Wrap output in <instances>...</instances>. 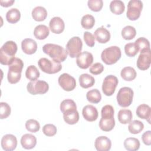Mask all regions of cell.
I'll list each match as a JSON object with an SVG mask.
<instances>
[{"instance_id": "obj_1", "label": "cell", "mask_w": 151, "mask_h": 151, "mask_svg": "<svg viewBox=\"0 0 151 151\" xmlns=\"http://www.w3.org/2000/svg\"><path fill=\"white\" fill-rule=\"evenodd\" d=\"M17 45L12 41H8L0 49V63L2 65H9L15 58Z\"/></svg>"}, {"instance_id": "obj_2", "label": "cell", "mask_w": 151, "mask_h": 151, "mask_svg": "<svg viewBox=\"0 0 151 151\" xmlns=\"http://www.w3.org/2000/svg\"><path fill=\"white\" fill-rule=\"evenodd\" d=\"M42 51L54 61L58 63L64 61L67 57L66 50L61 46L54 44H45L42 47Z\"/></svg>"}, {"instance_id": "obj_3", "label": "cell", "mask_w": 151, "mask_h": 151, "mask_svg": "<svg viewBox=\"0 0 151 151\" xmlns=\"http://www.w3.org/2000/svg\"><path fill=\"white\" fill-rule=\"evenodd\" d=\"M24 67L23 61L19 58L15 57L9 65L7 75L8 81L11 84L18 83L21 77V72Z\"/></svg>"}, {"instance_id": "obj_4", "label": "cell", "mask_w": 151, "mask_h": 151, "mask_svg": "<svg viewBox=\"0 0 151 151\" xmlns=\"http://www.w3.org/2000/svg\"><path fill=\"white\" fill-rule=\"evenodd\" d=\"M122 52L117 46H111L104 49L101 54L102 61L107 65L115 64L121 57Z\"/></svg>"}, {"instance_id": "obj_5", "label": "cell", "mask_w": 151, "mask_h": 151, "mask_svg": "<svg viewBox=\"0 0 151 151\" xmlns=\"http://www.w3.org/2000/svg\"><path fill=\"white\" fill-rule=\"evenodd\" d=\"M133 91L128 87H123L121 88L117 94V101L118 104L122 107L129 106L133 101Z\"/></svg>"}, {"instance_id": "obj_6", "label": "cell", "mask_w": 151, "mask_h": 151, "mask_svg": "<svg viewBox=\"0 0 151 151\" xmlns=\"http://www.w3.org/2000/svg\"><path fill=\"white\" fill-rule=\"evenodd\" d=\"M40 68L44 73L47 74H55L59 72L62 65L60 63L56 62L54 60H50L46 58H41L38 62Z\"/></svg>"}, {"instance_id": "obj_7", "label": "cell", "mask_w": 151, "mask_h": 151, "mask_svg": "<svg viewBox=\"0 0 151 151\" xmlns=\"http://www.w3.org/2000/svg\"><path fill=\"white\" fill-rule=\"evenodd\" d=\"M83 42L78 37L71 38L66 44V51L71 58L77 57L82 50Z\"/></svg>"}, {"instance_id": "obj_8", "label": "cell", "mask_w": 151, "mask_h": 151, "mask_svg": "<svg viewBox=\"0 0 151 151\" xmlns=\"http://www.w3.org/2000/svg\"><path fill=\"white\" fill-rule=\"evenodd\" d=\"M143 8V3L140 0H131L127 5L126 16L131 21L137 19L140 16Z\"/></svg>"}, {"instance_id": "obj_9", "label": "cell", "mask_w": 151, "mask_h": 151, "mask_svg": "<svg viewBox=\"0 0 151 151\" xmlns=\"http://www.w3.org/2000/svg\"><path fill=\"white\" fill-rule=\"evenodd\" d=\"M27 88L31 94H43L48 91L49 86L45 81L35 80L28 83Z\"/></svg>"}, {"instance_id": "obj_10", "label": "cell", "mask_w": 151, "mask_h": 151, "mask_svg": "<svg viewBox=\"0 0 151 151\" xmlns=\"http://www.w3.org/2000/svg\"><path fill=\"white\" fill-rule=\"evenodd\" d=\"M117 78L113 75H109L106 76L103 82L102 91L107 96L113 95L115 91L116 88L118 84Z\"/></svg>"}, {"instance_id": "obj_11", "label": "cell", "mask_w": 151, "mask_h": 151, "mask_svg": "<svg viewBox=\"0 0 151 151\" xmlns=\"http://www.w3.org/2000/svg\"><path fill=\"white\" fill-rule=\"evenodd\" d=\"M58 81L60 87L67 91H72L76 86L75 78L67 73L62 74L58 77Z\"/></svg>"}, {"instance_id": "obj_12", "label": "cell", "mask_w": 151, "mask_h": 151, "mask_svg": "<svg viewBox=\"0 0 151 151\" xmlns=\"http://www.w3.org/2000/svg\"><path fill=\"white\" fill-rule=\"evenodd\" d=\"M93 62V56L88 51L81 52L76 59V63L78 67L82 69L88 68Z\"/></svg>"}, {"instance_id": "obj_13", "label": "cell", "mask_w": 151, "mask_h": 151, "mask_svg": "<svg viewBox=\"0 0 151 151\" xmlns=\"http://www.w3.org/2000/svg\"><path fill=\"white\" fill-rule=\"evenodd\" d=\"M151 63V51L150 49L141 52L137 60V67L141 70H147Z\"/></svg>"}, {"instance_id": "obj_14", "label": "cell", "mask_w": 151, "mask_h": 151, "mask_svg": "<svg viewBox=\"0 0 151 151\" xmlns=\"http://www.w3.org/2000/svg\"><path fill=\"white\" fill-rule=\"evenodd\" d=\"M115 126V120L113 114H107L101 115V118L99 122V127L104 132L111 130Z\"/></svg>"}, {"instance_id": "obj_15", "label": "cell", "mask_w": 151, "mask_h": 151, "mask_svg": "<svg viewBox=\"0 0 151 151\" xmlns=\"http://www.w3.org/2000/svg\"><path fill=\"white\" fill-rule=\"evenodd\" d=\"M17 146V137L11 134L4 135L1 139V146L5 151H12Z\"/></svg>"}, {"instance_id": "obj_16", "label": "cell", "mask_w": 151, "mask_h": 151, "mask_svg": "<svg viewBox=\"0 0 151 151\" xmlns=\"http://www.w3.org/2000/svg\"><path fill=\"white\" fill-rule=\"evenodd\" d=\"M49 27L51 31L54 34H59L63 32L65 24L63 20L58 17H55L51 19L49 22Z\"/></svg>"}, {"instance_id": "obj_17", "label": "cell", "mask_w": 151, "mask_h": 151, "mask_svg": "<svg viewBox=\"0 0 151 151\" xmlns=\"http://www.w3.org/2000/svg\"><path fill=\"white\" fill-rule=\"evenodd\" d=\"M83 117L88 122H94L98 118L99 113L97 109L93 105L84 106L82 110Z\"/></svg>"}, {"instance_id": "obj_18", "label": "cell", "mask_w": 151, "mask_h": 151, "mask_svg": "<svg viewBox=\"0 0 151 151\" xmlns=\"http://www.w3.org/2000/svg\"><path fill=\"white\" fill-rule=\"evenodd\" d=\"M94 146L98 151H109L111 149V140L106 136H99L96 138Z\"/></svg>"}, {"instance_id": "obj_19", "label": "cell", "mask_w": 151, "mask_h": 151, "mask_svg": "<svg viewBox=\"0 0 151 151\" xmlns=\"http://www.w3.org/2000/svg\"><path fill=\"white\" fill-rule=\"evenodd\" d=\"M94 37L99 43L104 44L110 40V33L106 28L101 26L95 31Z\"/></svg>"}, {"instance_id": "obj_20", "label": "cell", "mask_w": 151, "mask_h": 151, "mask_svg": "<svg viewBox=\"0 0 151 151\" xmlns=\"http://www.w3.org/2000/svg\"><path fill=\"white\" fill-rule=\"evenodd\" d=\"M21 48L27 54H32L37 50V44L35 40L31 38H25L21 42Z\"/></svg>"}, {"instance_id": "obj_21", "label": "cell", "mask_w": 151, "mask_h": 151, "mask_svg": "<svg viewBox=\"0 0 151 151\" xmlns=\"http://www.w3.org/2000/svg\"><path fill=\"white\" fill-rule=\"evenodd\" d=\"M21 144L25 149H31L37 144V139L35 136L31 134H25L21 139Z\"/></svg>"}, {"instance_id": "obj_22", "label": "cell", "mask_w": 151, "mask_h": 151, "mask_svg": "<svg viewBox=\"0 0 151 151\" xmlns=\"http://www.w3.org/2000/svg\"><path fill=\"white\" fill-rule=\"evenodd\" d=\"M137 116L142 119H146L150 123V113L151 109L149 106L146 104H142L139 105L136 111Z\"/></svg>"}, {"instance_id": "obj_23", "label": "cell", "mask_w": 151, "mask_h": 151, "mask_svg": "<svg viewBox=\"0 0 151 151\" xmlns=\"http://www.w3.org/2000/svg\"><path fill=\"white\" fill-rule=\"evenodd\" d=\"M32 17L35 21H42L47 17V11L42 6H36L32 11Z\"/></svg>"}, {"instance_id": "obj_24", "label": "cell", "mask_w": 151, "mask_h": 151, "mask_svg": "<svg viewBox=\"0 0 151 151\" xmlns=\"http://www.w3.org/2000/svg\"><path fill=\"white\" fill-rule=\"evenodd\" d=\"M49 28L45 25H38L34 30V35L38 40H44L49 35Z\"/></svg>"}, {"instance_id": "obj_25", "label": "cell", "mask_w": 151, "mask_h": 151, "mask_svg": "<svg viewBox=\"0 0 151 151\" xmlns=\"http://www.w3.org/2000/svg\"><path fill=\"white\" fill-rule=\"evenodd\" d=\"M79 83L81 87L88 88L94 84L95 80L93 76L88 74H83L79 77Z\"/></svg>"}, {"instance_id": "obj_26", "label": "cell", "mask_w": 151, "mask_h": 151, "mask_svg": "<svg viewBox=\"0 0 151 151\" xmlns=\"http://www.w3.org/2000/svg\"><path fill=\"white\" fill-rule=\"evenodd\" d=\"M64 121L68 124H74L79 120V114L77 110L63 113Z\"/></svg>"}, {"instance_id": "obj_27", "label": "cell", "mask_w": 151, "mask_h": 151, "mask_svg": "<svg viewBox=\"0 0 151 151\" xmlns=\"http://www.w3.org/2000/svg\"><path fill=\"white\" fill-rule=\"evenodd\" d=\"M124 146L129 151H136L140 147V142L136 138L128 137L124 141Z\"/></svg>"}, {"instance_id": "obj_28", "label": "cell", "mask_w": 151, "mask_h": 151, "mask_svg": "<svg viewBox=\"0 0 151 151\" xmlns=\"http://www.w3.org/2000/svg\"><path fill=\"white\" fill-rule=\"evenodd\" d=\"M120 75L124 80L130 81L136 78L137 74L133 68L131 67H126L122 70Z\"/></svg>"}, {"instance_id": "obj_29", "label": "cell", "mask_w": 151, "mask_h": 151, "mask_svg": "<svg viewBox=\"0 0 151 151\" xmlns=\"http://www.w3.org/2000/svg\"><path fill=\"white\" fill-rule=\"evenodd\" d=\"M124 4L120 0L112 1L110 4V9L111 12L116 15H120L124 11Z\"/></svg>"}, {"instance_id": "obj_30", "label": "cell", "mask_w": 151, "mask_h": 151, "mask_svg": "<svg viewBox=\"0 0 151 151\" xmlns=\"http://www.w3.org/2000/svg\"><path fill=\"white\" fill-rule=\"evenodd\" d=\"M118 120L122 124L129 123L132 119V113L128 109H121L118 113Z\"/></svg>"}, {"instance_id": "obj_31", "label": "cell", "mask_w": 151, "mask_h": 151, "mask_svg": "<svg viewBox=\"0 0 151 151\" xmlns=\"http://www.w3.org/2000/svg\"><path fill=\"white\" fill-rule=\"evenodd\" d=\"M21 18V13L17 8L10 9L6 14V19L11 24L17 22Z\"/></svg>"}, {"instance_id": "obj_32", "label": "cell", "mask_w": 151, "mask_h": 151, "mask_svg": "<svg viewBox=\"0 0 151 151\" xmlns=\"http://www.w3.org/2000/svg\"><path fill=\"white\" fill-rule=\"evenodd\" d=\"M77 110L76 103L71 99L64 100L60 104V110L63 113Z\"/></svg>"}, {"instance_id": "obj_33", "label": "cell", "mask_w": 151, "mask_h": 151, "mask_svg": "<svg viewBox=\"0 0 151 151\" xmlns=\"http://www.w3.org/2000/svg\"><path fill=\"white\" fill-rule=\"evenodd\" d=\"M86 98L90 103H98L101 99V95L99 90L92 89L87 93Z\"/></svg>"}, {"instance_id": "obj_34", "label": "cell", "mask_w": 151, "mask_h": 151, "mask_svg": "<svg viewBox=\"0 0 151 151\" xmlns=\"http://www.w3.org/2000/svg\"><path fill=\"white\" fill-rule=\"evenodd\" d=\"M143 129V123L137 120L130 122L128 126V130L129 132L132 134H138L141 132Z\"/></svg>"}, {"instance_id": "obj_35", "label": "cell", "mask_w": 151, "mask_h": 151, "mask_svg": "<svg viewBox=\"0 0 151 151\" xmlns=\"http://www.w3.org/2000/svg\"><path fill=\"white\" fill-rule=\"evenodd\" d=\"M134 43L137 47L138 51H140V52L150 49L149 41L145 37L139 38L135 41Z\"/></svg>"}, {"instance_id": "obj_36", "label": "cell", "mask_w": 151, "mask_h": 151, "mask_svg": "<svg viewBox=\"0 0 151 151\" xmlns=\"http://www.w3.org/2000/svg\"><path fill=\"white\" fill-rule=\"evenodd\" d=\"M40 74L38 70L34 65L28 66L25 71L26 77L31 81H34L37 80L40 77Z\"/></svg>"}, {"instance_id": "obj_37", "label": "cell", "mask_w": 151, "mask_h": 151, "mask_svg": "<svg viewBox=\"0 0 151 151\" xmlns=\"http://www.w3.org/2000/svg\"><path fill=\"white\" fill-rule=\"evenodd\" d=\"M136 34L135 28L130 25L124 27L122 30V36L126 40H130L134 38Z\"/></svg>"}, {"instance_id": "obj_38", "label": "cell", "mask_w": 151, "mask_h": 151, "mask_svg": "<svg viewBox=\"0 0 151 151\" xmlns=\"http://www.w3.org/2000/svg\"><path fill=\"white\" fill-rule=\"evenodd\" d=\"M81 24L84 29H91L95 24V19L94 17L90 14L85 15L81 18Z\"/></svg>"}, {"instance_id": "obj_39", "label": "cell", "mask_w": 151, "mask_h": 151, "mask_svg": "<svg viewBox=\"0 0 151 151\" xmlns=\"http://www.w3.org/2000/svg\"><path fill=\"white\" fill-rule=\"evenodd\" d=\"M25 127L30 132L36 133L39 131L40 125L38 121L34 119H29L25 123Z\"/></svg>"}, {"instance_id": "obj_40", "label": "cell", "mask_w": 151, "mask_h": 151, "mask_svg": "<svg viewBox=\"0 0 151 151\" xmlns=\"http://www.w3.org/2000/svg\"><path fill=\"white\" fill-rule=\"evenodd\" d=\"M11 109L9 104L5 102L0 103V118L4 119L7 118L11 114Z\"/></svg>"}, {"instance_id": "obj_41", "label": "cell", "mask_w": 151, "mask_h": 151, "mask_svg": "<svg viewBox=\"0 0 151 151\" xmlns=\"http://www.w3.org/2000/svg\"><path fill=\"white\" fill-rule=\"evenodd\" d=\"M88 8L93 11H100L103 6V2L102 0H89L87 2Z\"/></svg>"}, {"instance_id": "obj_42", "label": "cell", "mask_w": 151, "mask_h": 151, "mask_svg": "<svg viewBox=\"0 0 151 151\" xmlns=\"http://www.w3.org/2000/svg\"><path fill=\"white\" fill-rule=\"evenodd\" d=\"M124 52L129 57H134L139 51L134 43L130 42L125 45Z\"/></svg>"}, {"instance_id": "obj_43", "label": "cell", "mask_w": 151, "mask_h": 151, "mask_svg": "<svg viewBox=\"0 0 151 151\" xmlns=\"http://www.w3.org/2000/svg\"><path fill=\"white\" fill-rule=\"evenodd\" d=\"M57 127L52 124H47L42 127L43 133L47 136H53L57 133Z\"/></svg>"}, {"instance_id": "obj_44", "label": "cell", "mask_w": 151, "mask_h": 151, "mask_svg": "<svg viewBox=\"0 0 151 151\" xmlns=\"http://www.w3.org/2000/svg\"><path fill=\"white\" fill-rule=\"evenodd\" d=\"M104 70V66L102 64L100 63H96L93 64L89 69V71L94 74L98 75L101 74Z\"/></svg>"}, {"instance_id": "obj_45", "label": "cell", "mask_w": 151, "mask_h": 151, "mask_svg": "<svg viewBox=\"0 0 151 151\" xmlns=\"http://www.w3.org/2000/svg\"><path fill=\"white\" fill-rule=\"evenodd\" d=\"M94 37L93 35L88 32L86 31L84 32V40L86 42V44L90 47H94L95 44V41H94Z\"/></svg>"}, {"instance_id": "obj_46", "label": "cell", "mask_w": 151, "mask_h": 151, "mask_svg": "<svg viewBox=\"0 0 151 151\" xmlns=\"http://www.w3.org/2000/svg\"><path fill=\"white\" fill-rule=\"evenodd\" d=\"M142 139L144 144L150 146L151 145V132L150 130L145 132L142 136Z\"/></svg>"}, {"instance_id": "obj_47", "label": "cell", "mask_w": 151, "mask_h": 151, "mask_svg": "<svg viewBox=\"0 0 151 151\" xmlns=\"http://www.w3.org/2000/svg\"><path fill=\"white\" fill-rule=\"evenodd\" d=\"M14 0H8V1H1L0 3H1V5L2 6L4 7H8L10 6L11 5H12V4L14 3Z\"/></svg>"}]
</instances>
